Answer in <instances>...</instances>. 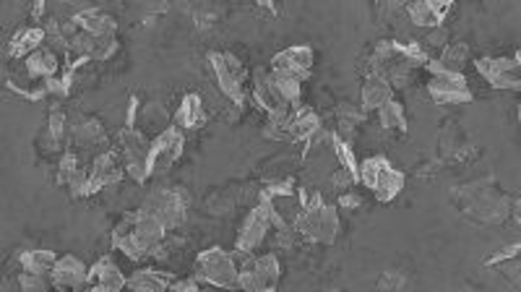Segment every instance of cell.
<instances>
[{"instance_id":"277c9868","label":"cell","mask_w":521,"mask_h":292,"mask_svg":"<svg viewBox=\"0 0 521 292\" xmlns=\"http://www.w3.org/2000/svg\"><path fill=\"white\" fill-rule=\"evenodd\" d=\"M164 235L167 232L152 217H146L141 212H131L115 225L113 248L134 261H141V259L157 256L164 248Z\"/></svg>"},{"instance_id":"2e32d148","label":"cell","mask_w":521,"mask_h":292,"mask_svg":"<svg viewBox=\"0 0 521 292\" xmlns=\"http://www.w3.org/2000/svg\"><path fill=\"white\" fill-rule=\"evenodd\" d=\"M313 63H316V52L311 45L284 47L272 58L274 71H284V73L295 76L300 84L313 76Z\"/></svg>"},{"instance_id":"4fadbf2b","label":"cell","mask_w":521,"mask_h":292,"mask_svg":"<svg viewBox=\"0 0 521 292\" xmlns=\"http://www.w3.org/2000/svg\"><path fill=\"white\" fill-rule=\"evenodd\" d=\"M182 149H185V134H181L175 126L154 136L149 146V178L170 170L182 157Z\"/></svg>"},{"instance_id":"7a4b0ae2","label":"cell","mask_w":521,"mask_h":292,"mask_svg":"<svg viewBox=\"0 0 521 292\" xmlns=\"http://www.w3.org/2000/svg\"><path fill=\"white\" fill-rule=\"evenodd\" d=\"M453 203L456 209L479 225H503L508 217L519 222V199L506 196L498 188H490L485 183H472L461 185L453 191Z\"/></svg>"},{"instance_id":"ffe728a7","label":"cell","mask_w":521,"mask_h":292,"mask_svg":"<svg viewBox=\"0 0 521 292\" xmlns=\"http://www.w3.org/2000/svg\"><path fill=\"white\" fill-rule=\"evenodd\" d=\"M453 3L451 0H417V3H407L405 5V14L414 26L420 29H438L443 26L446 16L451 14Z\"/></svg>"},{"instance_id":"ac0fdd59","label":"cell","mask_w":521,"mask_h":292,"mask_svg":"<svg viewBox=\"0 0 521 292\" xmlns=\"http://www.w3.org/2000/svg\"><path fill=\"white\" fill-rule=\"evenodd\" d=\"M58 183L63 188H69L73 199L87 196V185H89V165H84V159L79 152L66 149L58 162Z\"/></svg>"},{"instance_id":"5bb4252c","label":"cell","mask_w":521,"mask_h":292,"mask_svg":"<svg viewBox=\"0 0 521 292\" xmlns=\"http://www.w3.org/2000/svg\"><path fill=\"white\" fill-rule=\"evenodd\" d=\"M250 94H253V102L269 115L272 123H287L290 115H293V105H287L282 99V94L274 89V84L269 81V71H256L253 76V87H250Z\"/></svg>"},{"instance_id":"9a60e30c","label":"cell","mask_w":521,"mask_h":292,"mask_svg":"<svg viewBox=\"0 0 521 292\" xmlns=\"http://www.w3.org/2000/svg\"><path fill=\"white\" fill-rule=\"evenodd\" d=\"M123 178H126V167H123L120 155L115 149H105V152H99L97 157L91 159L87 196L99 193V191H105L110 185H117Z\"/></svg>"},{"instance_id":"f1b7e54d","label":"cell","mask_w":521,"mask_h":292,"mask_svg":"<svg viewBox=\"0 0 521 292\" xmlns=\"http://www.w3.org/2000/svg\"><path fill=\"white\" fill-rule=\"evenodd\" d=\"M136 126L141 134L149 138V134L159 136L162 131H167L170 126H172V118L167 115V110L157 105V102H149V105H144V108H136ZM152 136V138H154Z\"/></svg>"},{"instance_id":"836d02e7","label":"cell","mask_w":521,"mask_h":292,"mask_svg":"<svg viewBox=\"0 0 521 292\" xmlns=\"http://www.w3.org/2000/svg\"><path fill=\"white\" fill-rule=\"evenodd\" d=\"M269 81L274 84V89L282 94V99H284L287 105H293V108L300 105L302 84L297 81L295 76H290V73H284V71H274V68H269Z\"/></svg>"},{"instance_id":"30bf717a","label":"cell","mask_w":521,"mask_h":292,"mask_svg":"<svg viewBox=\"0 0 521 292\" xmlns=\"http://www.w3.org/2000/svg\"><path fill=\"white\" fill-rule=\"evenodd\" d=\"M282 279V264L276 253L248 256L237 271V290L240 292H276Z\"/></svg>"},{"instance_id":"60d3db41","label":"cell","mask_w":521,"mask_h":292,"mask_svg":"<svg viewBox=\"0 0 521 292\" xmlns=\"http://www.w3.org/2000/svg\"><path fill=\"white\" fill-rule=\"evenodd\" d=\"M493 269H498L511 285H519V256L516 259H508V261H503L498 267H493Z\"/></svg>"},{"instance_id":"d4e9b609","label":"cell","mask_w":521,"mask_h":292,"mask_svg":"<svg viewBox=\"0 0 521 292\" xmlns=\"http://www.w3.org/2000/svg\"><path fill=\"white\" fill-rule=\"evenodd\" d=\"M321 131H323V126H321V118H318L313 108H305V105L293 108V115H290V136H293V141L311 144Z\"/></svg>"},{"instance_id":"8fae6325","label":"cell","mask_w":521,"mask_h":292,"mask_svg":"<svg viewBox=\"0 0 521 292\" xmlns=\"http://www.w3.org/2000/svg\"><path fill=\"white\" fill-rule=\"evenodd\" d=\"M477 73L493 87V89H521V55L511 52V55H485L477 58Z\"/></svg>"},{"instance_id":"d6986e66","label":"cell","mask_w":521,"mask_h":292,"mask_svg":"<svg viewBox=\"0 0 521 292\" xmlns=\"http://www.w3.org/2000/svg\"><path fill=\"white\" fill-rule=\"evenodd\" d=\"M107 141L105 126L102 120L91 118V115H76L69 120V149L73 152H87V149H97Z\"/></svg>"},{"instance_id":"f546056e","label":"cell","mask_w":521,"mask_h":292,"mask_svg":"<svg viewBox=\"0 0 521 292\" xmlns=\"http://www.w3.org/2000/svg\"><path fill=\"white\" fill-rule=\"evenodd\" d=\"M391 99H394V89L388 87V81H384L381 76L367 73L363 84V97H360V108L365 113H378Z\"/></svg>"},{"instance_id":"f35d334b","label":"cell","mask_w":521,"mask_h":292,"mask_svg":"<svg viewBox=\"0 0 521 292\" xmlns=\"http://www.w3.org/2000/svg\"><path fill=\"white\" fill-rule=\"evenodd\" d=\"M219 8L217 5H199L196 11H193V19H196V26L199 29H211L214 26V22L219 19Z\"/></svg>"},{"instance_id":"cb8c5ba5","label":"cell","mask_w":521,"mask_h":292,"mask_svg":"<svg viewBox=\"0 0 521 292\" xmlns=\"http://www.w3.org/2000/svg\"><path fill=\"white\" fill-rule=\"evenodd\" d=\"M89 285L91 287H99L102 292H123L126 287V274L117 269L110 256L99 259L94 267H89ZM87 285V287H89Z\"/></svg>"},{"instance_id":"83f0119b","label":"cell","mask_w":521,"mask_h":292,"mask_svg":"<svg viewBox=\"0 0 521 292\" xmlns=\"http://www.w3.org/2000/svg\"><path fill=\"white\" fill-rule=\"evenodd\" d=\"M42 45H45V29L37 26V24H29V26H22V29L11 37L8 55H11L14 61H23L26 55H32L37 47Z\"/></svg>"},{"instance_id":"484cf974","label":"cell","mask_w":521,"mask_h":292,"mask_svg":"<svg viewBox=\"0 0 521 292\" xmlns=\"http://www.w3.org/2000/svg\"><path fill=\"white\" fill-rule=\"evenodd\" d=\"M405 185H407V175L402 173V170H396L391 162L386 165L384 170L378 173V178L373 183V196H376V202L388 203L394 202L402 191H405Z\"/></svg>"},{"instance_id":"74e56055","label":"cell","mask_w":521,"mask_h":292,"mask_svg":"<svg viewBox=\"0 0 521 292\" xmlns=\"http://www.w3.org/2000/svg\"><path fill=\"white\" fill-rule=\"evenodd\" d=\"M405 285H407V277L399 269H386L378 277V290L381 292H399Z\"/></svg>"},{"instance_id":"4dcf8cb0","label":"cell","mask_w":521,"mask_h":292,"mask_svg":"<svg viewBox=\"0 0 521 292\" xmlns=\"http://www.w3.org/2000/svg\"><path fill=\"white\" fill-rule=\"evenodd\" d=\"M170 274L154 269H138L131 277H126L123 292H167L170 290Z\"/></svg>"},{"instance_id":"7402d4cb","label":"cell","mask_w":521,"mask_h":292,"mask_svg":"<svg viewBox=\"0 0 521 292\" xmlns=\"http://www.w3.org/2000/svg\"><path fill=\"white\" fill-rule=\"evenodd\" d=\"M209 115H206L204 99L199 94H185L178 108V113L172 115V126L181 131V134H191V131H199L204 128Z\"/></svg>"},{"instance_id":"9c48e42d","label":"cell","mask_w":521,"mask_h":292,"mask_svg":"<svg viewBox=\"0 0 521 292\" xmlns=\"http://www.w3.org/2000/svg\"><path fill=\"white\" fill-rule=\"evenodd\" d=\"M149 146L152 138L138 131L134 120H126V126L117 134V155L123 159L126 175L134 178L136 183H146L149 180Z\"/></svg>"},{"instance_id":"44dd1931","label":"cell","mask_w":521,"mask_h":292,"mask_svg":"<svg viewBox=\"0 0 521 292\" xmlns=\"http://www.w3.org/2000/svg\"><path fill=\"white\" fill-rule=\"evenodd\" d=\"M470 45L467 42H449L435 58H431L425 68L431 76H446V73H464V66L470 63Z\"/></svg>"},{"instance_id":"f6af8a7d","label":"cell","mask_w":521,"mask_h":292,"mask_svg":"<svg viewBox=\"0 0 521 292\" xmlns=\"http://www.w3.org/2000/svg\"><path fill=\"white\" fill-rule=\"evenodd\" d=\"M323 292H341V290H323Z\"/></svg>"},{"instance_id":"7c38bea8","label":"cell","mask_w":521,"mask_h":292,"mask_svg":"<svg viewBox=\"0 0 521 292\" xmlns=\"http://www.w3.org/2000/svg\"><path fill=\"white\" fill-rule=\"evenodd\" d=\"M428 94L435 105L443 108H459V105H470L475 99V94L467 84L464 73H446V76H431L428 79Z\"/></svg>"},{"instance_id":"4316f807","label":"cell","mask_w":521,"mask_h":292,"mask_svg":"<svg viewBox=\"0 0 521 292\" xmlns=\"http://www.w3.org/2000/svg\"><path fill=\"white\" fill-rule=\"evenodd\" d=\"M438 149H441V155L443 159H451V162H459V159L470 157L472 155V144H470V138L467 134L461 131V126H446L441 136H438Z\"/></svg>"},{"instance_id":"ab89813d","label":"cell","mask_w":521,"mask_h":292,"mask_svg":"<svg viewBox=\"0 0 521 292\" xmlns=\"http://www.w3.org/2000/svg\"><path fill=\"white\" fill-rule=\"evenodd\" d=\"M519 250H521V243L519 240H514L511 246H506V248H500V250H496L490 259H485V267H498V264H503V261H508V259H516L519 256Z\"/></svg>"},{"instance_id":"e575fe53","label":"cell","mask_w":521,"mask_h":292,"mask_svg":"<svg viewBox=\"0 0 521 292\" xmlns=\"http://www.w3.org/2000/svg\"><path fill=\"white\" fill-rule=\"evenodd\" d=\"M365 110L358 105H349V102H340L337 105V123H340L341 134H337L344 141H349V134H355L365 120Z\"/></svg>"},{"instance_id":"b9f144b4","label":"cell","mask_w":521,"mask_h":292,"mask_svg":"<svg viewBox=\"0 0 521 292\" xmlns=\"http://www.w3.org/2000/svg\"><path fill=\"white\" fill-rule=\"evenodd\" d=\"M167 292H201V285L193 277L191 279H175V282H170Z\"/></svg>"},{"instance_id":"ba28073f","label":"cell","mask_w":521,"mask_h":292,"mask_svg":"<svg viewBox=\"0 0 521 292\" xmlns=\"http://www.w3.org/2000/svg\"><path fill=\"white\" fill-rule=\"evenodd\" d=\"M206 63L211 68L214 79H217V87L222 89L225 97H229V102H235L237 108H243L248 102V68L240 63L237 55L232 52H219V50H211Z\"/></svg>"},{"instance_id":"e0dca14e","label":"cell","mask_w":521,"mask_h":292,"mask_svg":"<svg viewBox=\"0 0 521 292\" xmlns=\"http://www.w3.org/2000/svg\"><path fill=\"white\" fill-rule=\"evenodd\" d=\"M50 279H52L55 290H87V285H89V267L84 261H79L76 256H58L55 267L50 271Z\"/></svg>"},{"instance_id":"3957f363","label":"cell","mask_w":521,"mask_h":292,"mask_svg":"<svg viewBox=\"0 0 521 292\" xmlns=\"http://www.w3.org/2000/svg\"><path fill=\"white\" fill-rule=\"evenodd\" d=\"M293 230L311 243L331 246L340 238V212H337V206L323 202V196L318 191L302 188Z\"/></svg>"},{"instance_id":"d6a6232c","label":"cell","mask_w":521,"mask_h":292,"mask_svg":"<svg viewBox=\"0 0 521 292\" xmlns=\"http://www.w3.org/2000/svg\"><path fill=\"white\" fill-rule=\"evenodd\" d=\"M58 261L52 250H16V269L29 274H50Z\"/></svg>"},{"instance_id":"d590c367","label":"cell","mask_w":521,"mask_h":292,"mask_svg":"<svg viewBox=\"0 0 521 292\" xmlns=\"http://www.w3.org/2000/svg\"><path fill=\"white\" fill-rule=\"evenodd\" d=\"M451 42V37H449V29L446 26H438V29H431L428 34H425V40L420 42L423 50L428 52V58H435L443 47Z\"/></svg>"},{"instance_id":"ee69618b","label":"cell","mask_w":521,"mask_h":292,"mask_svg":"<svg viewBox=\"0 0 521 292\" xmlns=\"http://www.w3.org/2000/svg\"><path fill=\"white\" fill-rule=\"evenodd\" d=\"M84 292H102V290H99V287H91V285H89V287H87Z\"/></svg>"},{"instance_id":"7bdbcfd3","label":"cell","mask_w":521,"mask_h":292,"mask_svg":"<svg viewBox=\"0 0 521 292\" xmlns=\"http://www.w3.org/2000/svg\"><path fill=\"white\" fill-rule=\"evenodd\" d=\"M340 206H344V209H358V206H363V196L355 193V191H344L340 196Z\"/></svg>"},{"instance_id":"8992f818","label":"cell","mask_w":521,"mask_h":292,"mask_svg":"<svg viewBox=\"0 0 521 292\" xmlns=\"http://www.w3.org/2000/svg\"><path fill=\"white\" fill-rule=\"evenodd\" d=\"M188 203H191V196L182 188H154L152 193H146L138 212L159 222L164 232H172L185 222Z\"/></svg>"},{"instance_id":"6da1fadb","label":"cell","mask_w":521,"mask_h":292,"mask_svg":"<svg viewBox=\"0 0 521 292\" xmlns=\"http://www.w3.org/2000/svg\"><path fill=\"white\" fill-rule=\"evenodd\" d=\"M431 58L423 50L420 42H396V40H384L378 42L367 66L373 76H381L388 81L391 89H405L417 76V68H425Z\"/></svg>"},{"instance_id":"1f68e13d","label":"cell","mask_w":521,"mask_h":292,"mask_svg":"<svg viewBox=\"0 0 521 292\" xmlns=\"http://www.w3.org/2000/svg\"><path fill=\"white\" fill-rule=\"evenodd\" d=\"M378 123H381V128H384L388 136H407V113H405V105L394 97L391 102H386L384 108L378 110Z\"/></svg>"},{"instance_id":"8d00e7d4","label":"cell","mask_w":521,"mask_h":292,"mask_svg":"<svg viewBox=\"0 0 521 292\" xmlns=\"http://www.w3.org/2000/svg\"><path fill=\"white\" fill-rule=\"evenodd\" d=\"M232 196L227 193V191H214L211 196H206V209L211 212V214H217V217H222V214H229L232 212Z\"/></svg>"},{"instance_id":"603a6c76","label":"cell","mask_w":521,"mask_h":292,"mask_svg":"<svg viewBox=\"0 0 521 292\" xmlns=\"http://www.w3.org/2000/svg\"><path fill=\"white\" fill-rule=\"evenodd\" d=\"M70 22L76 24L81 32H87L91 37H115V32H117V24L110 14H105L102 8H84V11H79V14H73L70 16Z\"/></svg>"},{"instance_id":"5b68a950","label":"cell","mask_w":521,"mask_h":292,"mask_svg":"<svg viewBox=\"0 0 521 292\" xmlns=\"http://www.w3.org/2000/svg\"><path fill=\"white\" fill-rule=\"evenodd\" d=\"M237 256L219 246L206 248L193 261V279L217 290H237Z\"/></svg>"},{"instance_id":"52a82bcc","label":"cell","mask_w":521,"mask_h":292,"mask_svg":"<svg viewBox=\"0 0 521 292\" xmlns=\"http://www.w3.org/2000/svg\"><path fill=\"white\" fill-rule=\"evenodd\" d=\"M274 217H276V202H272L264 191L258 193V199L253 203L250 214L237 232V243H235V253L237 256H253L258 248L264 246V240L272 235Z\"/></svg>"}]
</instances>
